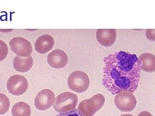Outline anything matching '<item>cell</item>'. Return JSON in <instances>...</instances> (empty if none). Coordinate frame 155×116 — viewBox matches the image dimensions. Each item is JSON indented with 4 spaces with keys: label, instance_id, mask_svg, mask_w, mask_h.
<instances>
[{
    "label": "cell",
    "instance_id": "cell-13",
    "mask_svg": "<svg viewBox=\"0 0 155 116\" xmlns=\"http://www.w3.org/2000/svg\"><path fill=\"white\" fill-rule=\"evenodd\" d=\"M141 66V69L147 72L155 71V56L150 53L142 54L138 58Z\"/></svg>",
    "mask_w": 155,
    "mask_h": 116
},
{
    "label": "cell",
    "instance_id": "cell-10",
    "mask_svg": "<svg viewBox=\"0 0 155 116\" xmlns=\"http://www.w3.org/2000/svg\"><path fill=\"white\" fill-rule=\"evenodd\" d=\"M116 37L115 29H98L97 31V40L104 47H109L113 45L116 42Z\"/></svg>",
    "mask_w": 155,
    "mask_h": 116
},
{
    "label": "cell",
    "instance_id": "cell-6",
    "mask_svg": "<svg viewBox=\"0 0 155 116\" xmlns=\"http://www.w3.org/2000/svg\"><path fill=\"white\" fill-rule=\"evenodd\" d=\"M7 87L11 94L16 96L21 95L24 94L28 89V80L22 75H13L8 80Z\"/></svg>",
    "mask_w": 155,
    "mask_h": 116
},
{
    "label": "cell",
    "instance_id": "cell-15",
    "mask_svg": "<svg viewBox=\"0 0 155 116\" xmlns=\"http://www.w3.org/2000/svg\"><path fill=\"white\" fill-rule=\"evenodd\" d=\"M10 102L5 95L0 93V115H4L9 111Z\"/></svg>",
    "mask_w": 155,
    "mask_h": 116
},
{
    "label": "cell",
    "instance_id": "cell-8",
    "mask_svg": "<svg viewBox=\"0 0 155 116\" xmlns=\"http://www.w3.org/2000/svg\"><path fill=\"white\" fill-rule=\"evenodd\" d=\"M55 100V94L52 90L48 89H44L35 97V105L38 110H47L54 104Z\"/></svg>",
    "mask_w": 155,
    "mask_h": 116
},
{
    "label": "cell",
    "instance_id": "cell-9",
    "mask_svg": "<svg viewBox=\"0 0 155 116\" xmlns=\"http://www.w3.org/2000/svg\"><path fill=\"white\" fill-rule=\"evenodd\" d=\"M48 63L50 66L55 69L64 68L68 63V56L63 50L56 49L48 54Z\"/></svg>",
    "mask_w": 155,
    "mask_h": 116
},
{
    "label": "cell",
    "instance_id": "cell-3",
    "mask_svg": "<svg viewBox=\"0 0 155 116\" xmlns=\"http://www.w3.org/2000/svg\"><path fill=\"white\" fill-rule=\"evenodd\" d=\"M78 102L77 95L69 92H66L57 96L54 102V109L60 113L68 112L74 110Z\"/></svg>",
    "mask_w": 155,
    "mask_h": 116
},
{
    "label": "cell",
    "instance_id": "cell-1",
    "mask_svg": "<svg viewBox=\"0 0 155 116\" xmlns=\"http://www.w3.org/2000/svg\"><path fill=\"white\" fill-rule=\"evenodd\" d=\"M102 84L113 95L122 92L134 93L138 87L141 68L134 54L120 51L104 59Z\"/></svg>",
    "mask_w": 155,
    "mask_h": 116
},
{
    "label": "cell",
    "instance_id": "cell-7",
    "mask_svg": "<svg viewBox=\"0 0 155 116\" xmlns=\"http://www.w3.org/2000/svg\"><path fill=\"white\" fill-rule=\"evenodd\" d=\"M11 50L18 56L26 57L31 56L32 52V45L30 42L22 37H15L9 42Z\"/></svg>",
    "mask_w": 155,
    "mask_h": 116
},
{
    "label": "cell",
    "instance_id": "cell-18",
    "mask_svg": "<svg viewBox=\"0 0 155 116\" xmlns=\"http://www.w3.org/2000/svg\"><path fill=\"white\" fill-rule=\"evenodd\" d=\"M137 116H153L150 113L147 111H143L140 113Z\"/></svg>",
    "mask_w": 155,
    "mask_h": 116
},
{
    "label": "cell",
    "instance_id": "cell-11",
    "mask_svg": "<svg viewBox=\"0 0 155 116\" xmlns=\"http://www.w3.org/2000/svg\"><path fill=\"white\" fill-rule=\"evenodd\" d=\"M54 44V40L52 37L48 34H44L37 39L35 48L38 53L44 54L52 49Z\"/></svg>",
    "mask_w": 155,
    "mask_h": 116
},
{
    "label": "cell",
    "instance_id": "cell-14",
    "mask_svg": "<svg viewBox=\"0 0 155 116\" xmlns=\"http://www.w3.org/2000/svg\"><path fill=\"white\" fill-rule=\"evenodd\" d=\"M11 113L13 116H30L31 109L26 103L19 102L13 106Z\"/></svg>",
    "mask_w": 155,
    "mask_h": 116
},
{
    "label": "cell",
    "instance_id": "cell-12",
    "mask_svg": "<svg viewBox=\"0 0 155 116\" xmlns=\"http://www.w3.org/2000/svg\"><path fill=\"white\" fill-rule=\"evenodd\" d=\"M33 58L31 56L26 57L16 56L13 61V66L17 72H27L30 71L33 66Z\"/></svg>",
    "mask_w": 155,
    "mask_h": 116
},
{
    "label": "cell",
    "instance_id": "cell-4",
    "mask_svg": "<svg viewBox=\"0 0 155 116\" xmlns=\"http://www.w3.org/2000/svg\"><path fill=\"white\" fill-rule=\"evenodd\" d=\"M67 83L71 90L81 93L88 89L90 80L88 75L85 72L81 71H75L69 75Z\"/></svg>",
    "mask_w": 155,
    "mask_h": 116
},
{
    "label": "cell",
    "instance_id": "cell-16",
    "mask_svg": "<svg viewBox=\"0 0 155 116\" xmlns=\"http://www.w3.org/2000/svg\"><path fill=\"white\" fill-rule=\"evenodd\" d=\"M8 53V48L5 42L0 40V62L4 60Z\"/></svg>",
    "mask_w": 155,
    "mask_h": 116
},
{
    "label": "cell",
    "instance_id": "cell-19",
    "mask_svg": "<svg viewBox=\"0 0 155 116\" xmlns=\"http://www.w3.org/2000/svg\"><path fill=\"white\" fill-rule=\"evenodd\" d=\"M120 116H134L133 115L131 114H124L121 115Z\"/></svg>",
    "mask_w": 155,
    "mask_h": 116
},
{
    "label": "cell",
    "instance_id": "cell-2",
    "mask_svg": "<svg viewBox=\"0 0 155 116\" xmlns=\"http://www.w3.org/2000/svg\"><path fill=\"white\" fill-rule=\"evenodd\" d=\"M105 102V98L103 95H94L90 99L81 102L78 110L84 116H93L103 107Z\"/></svg>",
    "mask_w": 155,
    "mask_h": 116
},
{
    "label": "cell",
    "instance_id": "cell-5",
    "mask_svg": "<svg viewBox=\"0 0 155 116\" xmlns=\"http://www.w3.org/2000/svg\"><path fill=\"white\" fill-rule=\"evenodd\" d=\"M115 104L117 108L121 111L130 112L136 106V98L131 92H122L116 94Z\"/></svg>",
    "mask_w": 155,
    "mask_h": 116
},
{
    "label": "cell",
    "instance_id": "cell-17",
    "mask_svg": "<svg viewBox=\"0 0 155 116\" xmlns=\"http://www.w3.org/2000/svg\"><path fill=\"white\" fill-rule=\"evenodd\" d=\"M55 116H84L78 109L70 111L68 112L62 113L58 114Z\"/></svg>",
    "mask_w": 155,
    "mask_h": 116
}]
</instances>
